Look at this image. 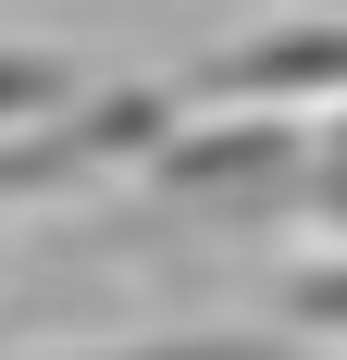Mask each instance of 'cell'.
Wrapping results in <instances>:
<instances>
[{"label":"cell","mask_w":347,"mask_h":360,"mask_svg":"<svg viewBox=\"0 0 347 360\" xmlns=\"http://www.w3.org/2000/svg\"><path fill=\"white\" fill-rule=\"evenodd\" d=\"M50 87H63V75H50V63H0V112H37V100H50Z\"/></svg>","instance_id":"obj_1"},{"label":"cell","mask_w":347,"mask_h":360,"mask_svg":"<svg viewBox=\"0 0 347 360\" xmlns=\"http://www.w3.org/2000/svg\"><path fill=\"white\" fill-rule=\"evenodd\" d=\"M63 162H74V149H13V162H0V186H50Z\"/></svg>","instance_id":"obj_2"}]
</instances>
